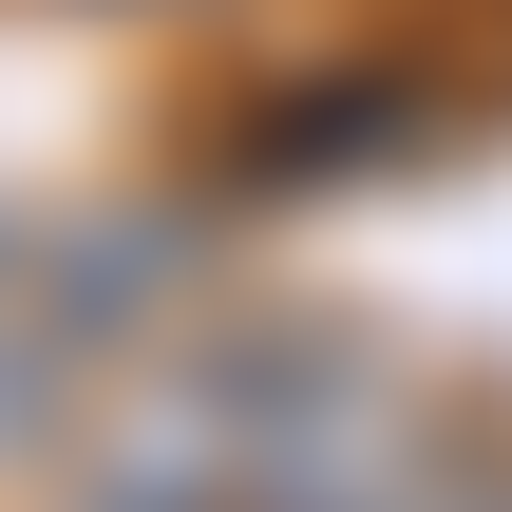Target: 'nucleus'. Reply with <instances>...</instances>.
Wrapping results in <instances>:
<instances>
[{
  "instance_id": "1",
  "label": "nucleus",
  "mask_w": 512,
  "mask_h": 512,
  "mask_svg": "<svg viewBox=\"0 0 512 512\" xmlns=\"http://www.w3.org/2000/svg\"><path fill=\"white\" fill-rule=\"evenodd\" d=\"M228 512H512V456L456 437L437 399H399L342 342H247V437Z\"/></svg>"
},
{
  "instance_id": "2",
  "label": "nucleus",
  "mask_w": 512,
  "mask_h": 512,
  "mask_svg": "<svg viewBox=\"0 0 512 512\" xmlns=\"http://www.w3.org/2000/svg\"><path fill=\"white\" fill-rule=\"evenodd\" d=\"M114 285H152V247H114V228H0V456H38L76 418V380L133 342Z\"/></svg>"
}]
</instances>
